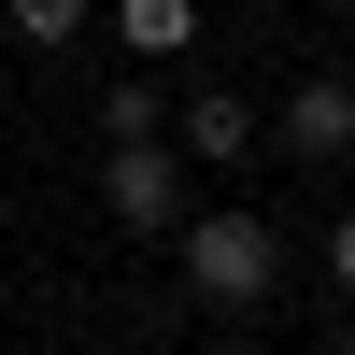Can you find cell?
Masks as SVG:
<instances>
[{
    "mask_svg": "<svg viewBox=\"0 0 355 355\" xmlns=\"http://www.w3.org/2000/svg\"><path fill=\"white\" fill-rule=\"evenodd\" d=\"M185 185H199V171L171 157V142H100V214H114V227H142V242H171V227L199 214Z\"/></svg>",
    "mask_w": 355,
    "mask_h": 355,
    "instance_id": "cell-2",
    "label": "cell"
},
{
    "mask_svg": "<svg viewBox=\"0 0 355 355\" xmlns=\"http://www.w3.org/2000/svg\"><path fill=\"white\" fill-rule=\"evenodd\" d=\"M327 15H355V0H327Z\"/></svg>",
    "mask_w": 355,
    "mask_h": 355,
    "instance_id": "cell-9",
    "label": "cell"
},
{
    "mask_svg": "<svg viewBox=\"0 0 355 355\" xmlns=\"http://www.w3.org/2000/svg\"><path fill=\"white\" fill-rule=\"evenodd\" d=\"M100 142H171V100H157V85H100Z\"/></svg>",
    "mask_w": 355,
    "mask_h": 355,
    "instance_id": "cell-7",
    "label": "cell"
},
{
    "mask_svg": "<svg viewBox=\"0 0 355 355\" xmlns=\"http://www.w3.org/2000/svg\"><path fill=\"white\" fill-rule=\"evenodd\" d=\"M171 157L185 171H242L256 157V100L242 85H185V100H171Z\"/></svg>",
    "mask_w": 355,
    "mask_h": 355,
    "instance_id": "cell-3",
    "label": "cell"
},
{
    "mask_svg": "<svg viewBox=\"0 0 355 355\" xmlns=\"http://www.w3.org/2000/svg\"><path fill=\"white\" fill-rule=\"evenodd\" d=\"M270 128H284V157H299V171H327V157H355V71H299V85H284V114H270Z\"/></svg>",
    "mask_w": 355,
    "mask_h": 355,
    "instance_id": "cell-4",
    "label": "cell"
},
{
    "mask_svg": "<svg viewBox=\"0 0 355 355\" xmlns=\"http://www.w3.org/2000/svg\"><path fill=\"white\" fill-rule=\"evenodd\" d=\"M171 256H185V299H214V313H270V284H284V227L270 214H185Z\"/></svg>",
    "mask_w": 355,
    "mask_h": 355,
    "instance_id": "cell-1",
    "label": "cell"
},
{
    "mask_svg": "<svg viewBox=\"0 0 355 355\" xmlns=\"http://www.w3.org/2000/svg\"><path fill=\"white\" fill-rule=\"evenodd\" d=\"M0 28H15L28 57H71L85 43V0H0Z\"/></svg>",
    "mask_w": 355,
    "mask_h": 355,
    "instance_id": "cell-6",
    "label": "cell"
},
{
    "mask_svg": "<svg viewBox=\"0 0 355 355\" xmlns=\"http://www.w3.org/2000/svg\"><path fill=\"white\" fill-rule=\"evenodd\" d=\"M327 284H341V299H355V214L327 227Z\"/></svg>",
    "mask_w": 355,
    "mask_h": 355,
    "instance_id": "cell-8",
    "label": "cell"
},
{
    "mask_svg": "<svg viewBox=\"0 0 355 355\" xmlns=\"http://www.w3.org/2000/svg\"><path fill=\"white\" fill-rule=\"evenodd\" d=\"M341 355H355V327H341Z\"/></svg>",
    "mask_w": 355,
    "mask_h": 355,
    "instance_id": "cell-10",
    "label": "cell"
},
{
    "mask_svg": "<svg viewBox=\"0 0 355 355\" xmlns=\"http://www.w3.org/2000/svg\"><path fill=\"white\" fill-rule=\"evenodd\" d=\"M114 43L128 57H185L199 43V0H114Z\"/></svg>",
    "mask_w": 355,
    "mask_h": 355,
    "instance_id": "cell-5",
    "label": "cell"
}]
</instances>
